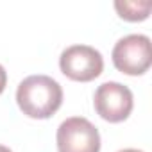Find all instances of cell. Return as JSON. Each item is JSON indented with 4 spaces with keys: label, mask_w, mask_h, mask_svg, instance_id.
<instances>
[{
    "label": "cell",
    "mask_w": 152,
    "mask_h": 152,
    "mask_svg": "<svg viewBox=\"0 0 152 152\" xmlns=\"http://www.w3.org/2000/svg\"><path fill=\"white\" fill-rule=\"evenodd\" d=\"M16 102L23 115L31 118H48L61 107L63 90L48 75H31L18 84Z\"/></svg>",
    "instance_id": "cell-1"
},
{
    "label": "cell",
    "mask_w": 152,
    "mask_h": 152,
    "mask_svg": "<svg viewBox=\"0 0 152 152\" xmlns=\"http://www.w3.org/2000/svg\"><path fill=\"white\" fill-rule=\"evenodd\" d=\"M113 63L122 73H145L152 63L150 38L145 34H127L120 38L113 48Z\"/></svg>",
    "instance_id": "cell-2"
},
{
    "label": "cell",
    "mask_w": 152,
    "mask_h": 152,
    "mask_svg": "<svg viewBox=\"0 0 152 152\" xmlns=\"http://www.w3.org/2000/svg\"><path fill=\"white\" fill-rule=\"evenodd\" d=\"M59 66L72 81L88 83L102 73L104 59L102 54L90 45H72L61 52Z\"/></svg>",
    "instance_id": "cell-3"
},
{
    "label": "cell",
    "mask_w": 152,
    "mask_h": 152,
    "mask_svg": "<svg viewBox=\"0 0 152 152\" xmlns=\"http://www.w3.org/2000/svg\"><path fill=\"white\" fill-rule=\"evenodd\" d=\"M59 152H100L99 129L83 116L66 118L57 129Z\"/></svg>",
    "instance_id": "cell-4"
},
{
    "label": "cell",
    "mask_w": 152,
    "mask_h": 152,
    "mask_svg": "<svg viewBox=\"0 0 152 152\" xmlns=\"http://www.w3.org/2000/svg\"><path fill=\"white\" fill-rule=\"evenodd\" d=\"M95 111L107 122H122L132 111V91L115 81L97 88L93 97Z\"/></svg>",
    "instance_id": "cell-5"
},
{
    "label": "cell",
    "mask_w": 152,
    "mask_h": 152,
    "mask_svg": "<svg viewBox=\"0 0 152 152\" xmlns=\"http://www.w3.org/2000/svg\"><path fill=\"white\" fill-rule=\"evenodd\" d=\"M115 7H116V11L120 13L122 18L131 20V22L145 20L150 13V2L148 0H143V2H138V0H116Z\"/></svg>",
    "instance_id": "cell-6"
},
{
    "label": "cell",
    "mask_w": 152,
    "mask_h": 152,
    "mask_svg": "<svg viewBox=\"0 0 152 152\" xmlns=\"http://www.w3.org/2000/svg\"><path fill=\"white\" fill-rule=\"evenodd\" d=\"M6 83H7V73H6L4 66L0 64V93L4 91V88H6Z\"/></svg>",
    "instance_id": "cell-7"
},
{
    "label": "cell",
    "mask_w": 152,
    "mask_h": 152,
    "mask_svg": "<svg viewBox=\"0 0 152 152\" xmlns=\"http://www.w3.org/2000/svg\"><path fill=\"white\" fill-rule=\"evenodd\" d=\"M118 152H143V150H138V148H124V150H118Z\"/></svg>",
    "instance_id": "cell-8"
},
{
    "label": "cell",
    "mask_w": 152,
    "mask_h": 152,
    "mask_svg": "<svg viewBox=\"0 0 152 152\" xmlns=\"http://www.w3.org/2000/svg\"><path fill=\"white\" fill-rule=\"evenodd\" d=\"M0 152H13V150L7 148V147H4V145H0Z\"/></svg>",
    "instance_id": "cell-9"
}]
</instances>
